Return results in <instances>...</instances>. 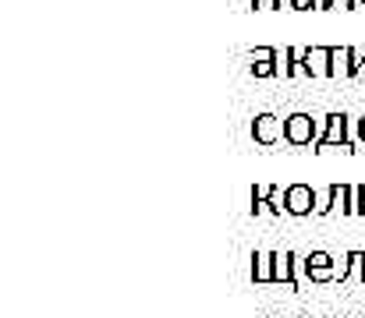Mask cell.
Masks as SVG:
<instances>
[{
  "label": "cell",
  "instance_id": "cell-1",
  "mask_svg": "<svg viewBox=\"0 0 365 318\" xmlns=\"http://www.w3.org/2000/svg\"><path fill=\"white\" fill-rule=\"evenodd\" d=\"M351 120H348V113H330L327 120H323V131H319V138H316V152H323V149H348V152H355L351 149Z\"/></svg>",
  "mask_w": 365,
  "mask_h": 318
},
{
  "label": "cell",
  "instance_id": "cell-2",
  "mask_svg": "<svg viewBox=\"0 0 365 318\" xmlns=\"http://www.w3.org/2000/svg\"><path fill=\"white\" fill-rule=\"evenodd\" d=\"M316 206H319V191L312 188V184H287L284 188V212L287 216H312L316 212Z\"/></svg>",
  "mask_w": 365,
  "mask_h": 318
},
{
  "label": "cell",
  "instance_id": "cell-3",
  "mask_svg": "<svg viewBox=\"0 0 365 318\" xmlns=\"http://www.w3.org/2000/svg\"><path fill=\"white\" fill-rule=\"evenodd\" d=\"M316 138H319V131H316V120H312L309 113H291V117H284V142H287V145L302 149V145H316Z\"/></svg>",
  "mask_w": 365,
  "mask_h": 318
},
{
  "label": "cell",
  "instance_id": "cell-4",
  "mask_svg": "<svg viewBox=\"0 0 365 318\" xmlns=\"http://www.w3.org/2000/svg\"><path fill=\"white\" fill-rule=\"evenodd\" d=\"M330 75L334 78H359L362 75V53L355 46H330Z\"/></svg>",
  "mask_w": 365,
  "mask_h": 318
},
{
  "label": "cell",
  "instance_id": "cell-5",
  "mask_svg": "<svg viewBox=\"0 0 365 318\" xmlns=\"http://www.w3.org/2000/svg\"><path fill=\"white\" fill-rule=\"evenodd\" d=\"M302 276L312 280V283H330V280L341 276V269L334 265V258H330L327 251H309V255L302 258Z\"/></svg>",
  "mask_w": 365,
  "mask_h": 318
},
{
  "label": "cell",
  "instance_id": "cell-6",
  "mask_svg": "<svg viewBox=\"0 0 365 318\" xmlns=\"http://www.w3.org/2000/svg\"><path fill=\"white\" fill-rule=\"evenodd\" d=\"M351 198H355V188H351V184H330V188L319 195L316 216H330L334 209H341L344 216H355V209H351Z\"/></svg>",
  "mask_w": 365,
  "mask_h": 318
},
{
  "label": "cell",
  "instance_id": "cell-7",
  "mask_svg": "<svg viewBox=\"0 0 365 318\" xmlns=\"http://www.w3.org/2000/svg\"><path fill=\"white\" fill-rule=\"evenodd\" d=\"M302 258L294 251H273V283H287L291 290L302 287Z\"/></svg>",
  "mask_w": 365,
  "mask_h": 318
},
{
  "label": "cell",
  "instance_id": "cell-8",
  "mask_svg": "<svg viewBox=\"0 0 365 318\" xmlns=\"http://www.w3.org/2000/svg\"><path fill=\"white\" fill-rule=\"evenodd\" d=\"M252 138H255V145H277L280 138H284V120L277 117V113H255V120H252Z\"/></svg>",
  "mask_w": 365,
  "mask_h": 318
},
{
  "label": "cell",
  "instance_id": "cell-9",
  "mask_svg": "<svg viewBox=\"0 0 365 318\" xmlns=\"http://www.w3.org/2000/svg\"><path fill=\"white\" fill-rule=\"evenodd\" d=\"M262 212L284 216V198H280L277 184H255L252 188V216H262Z\"/></svg>",
  "mask_w": 365,
  "mask_h": 318
},
{
  "label": "cell",
  "instance_id": "cell-10",
  "mask_svg": "<svg viewBox=\"0 0 365 318\" xmlns=\"http://www.w3.org/2000/svg\"><path fill=\"white\" fill-rule=\"evenodd\" d=\"M302 68H305V78H334L330 75V46H309L302 53Z\"/></svg>",
  "mask_w": 365,
  "mask_h": 318
},
{
  "label": "cell",
  "instance_id": "cell-11",
  "mask_svg": "<svg viewBox=\"0 0 365 318\" xmlns=\"http://www.w3.org/2000/svg\"><path fill=\"white\" fill-rule=\"evenodd\" d=\"M252 75L255 78H273L280 75V53L273 46H255L252 50Z\"/></svg>",
  "mask_w": 365,
  "mask_h": 318
},
{
  "label": "cell",
  "instance_id": "cell-12",
  "mask_svg": "<svg viewBox=\"0 0 365 318\" xmlns=\"http://www.w3.org/2000/svg\"><path fill=\"white\" fill-rule=\"evenodd\" d=\"M348 280H359V283H365V251H359V248L344 255V265H341L337 283H348Z\"/></svg>",
  "mask_w": 365,
  "mask_h": 318
},
{
  "label": "cell",
  "instance_id": "cell-13",
  "mask_svg": "<svg viewBox=\"0 0 365 318\" xmlns=\"http://www.w3.org/2000/svg\"><path fill=\"white\" fill-rule=\"evenodd\" d=\"M252 283H273V251H252Z\"/></svg>",
  "mask_w": 365,
  "mask_h": 318
},
{
  "label": "cell",
  "instance_id": "cell-14",
  "mask_svg": "<svg viewBox=\"0 0 365 318\" xmlns=\"http://www.w3.org/2000/svg\"><path fill=\"white\" fill-rule=\"evenodd\" d=\"M302 53H305V50H298V46H287V50H284V57H280V75H284V78L305 75V68H302Z\"/></svg>",
  "mask_w": 365,
  "mask_h": 318
},
{
  "label": "cell",
  "instance_id": "cell-15",
  "mask_svg": "<svg viewBox=\"0 0 365 318\" xmlns=\"http://www.w3.org/2000/svg\"><path fill=\"white\" fill-rule=\"evenodd\" d=\"M362 0H319V11H355Z\"/></svg>",
  "mask_w": 365,
  "mask_h": 318
},
{
  "label": "cell",
  "instance_id": "cell-16",
  "mask_svg": "<svg viewBox=\"0 0 365 318\" xmlns=\"http://www.w3.org/2000/svg\"><path fill=\"white\" fill-rule=\"evenodd\" d=\"M351 209H355V216H365V188H362V184H355V198H351Z\"/></svg>",
  "mask_w": 365,
  "mask_h": 318
},
{
  "label": "cell",
  "instance_id": "cell-17",
  "mask_svg": "<svg viewBox=\"0 0 365 318\" xmlns=\"http://www.w3.org/2000/svg\"><path fill=\"white\" fill-rule=\"evenodd\" d=\"M291 11H319V0H287Z\"/></svg>",
  "mask_w": 365,
  "mask_h": 318
},
{
  "label": "cell",
  "instance_id": "cell-18",
  "mask_svg": "<svg viewBox=\"0 0 365 318\" xmlns=\"http://www.w3.org/2000/svg\"><path fill=\"white\" fill-rule=\"evenodd\" d=\"M284 0H252V11H280Z\"/></svg>",
  "mask_w": 365,
  "mask_h": 318
},
{
  "label": "cell",
  "instance_id": "cell-19",
  "mask_svg": "<svg viewBox=\"0 0 365 318\" xmlns=\"http://www.w3.org/2000/svg\"><path fill=\"white\" fill-rule=\"evenodd\" d=\"M359 142H362V145H365V117H362V120H359Z\"/></svg>",
  "mask_w": 365,
  "mask_h": 318
},
{
  "label": "cell",
  "instance_id": "cell-20",
  "mask_svg": "<svg viewBox=\"0 0 365 318\" xmlns=\"http://www.w3.org/2000/svg\"><path fill=\"white\" fill-rule=\"evenodd\" d=\"M362 71H365V57H362Z\"/></svg>",
  "mask_w": 365,
  "mask_h": 318
},
{
  "label": "cell",
  "instance_id": "cell-21",
  "mask_svg": "<svg viewBox=\"0 0 365 318\" xmlns=\"http://www.w3.org/2000/svg\"><path fill=\"white\" fill-rule=\"evenodd\" d=\"M362 7H365V0H362Z\"/></svg>",
  "mask_w": 365,
  "mask_h": 318
}]
</instances>
